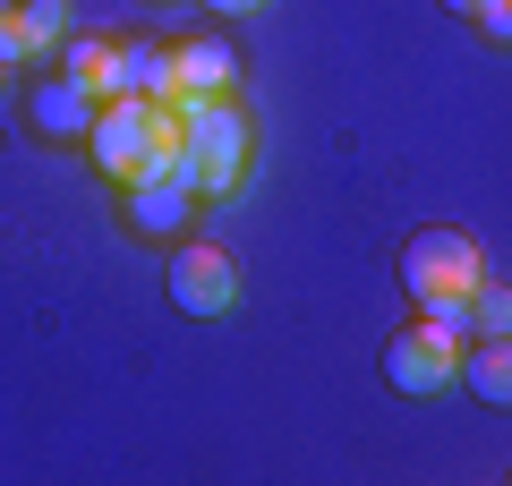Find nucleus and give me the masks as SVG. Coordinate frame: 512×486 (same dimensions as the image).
Segmentation results:
<instances>
[{
  "label": "nucleus",
  "mask_w": 512,
  "mask_h": 486,
  "mask_svg": "<svg viewBox=\"0 0 512 486\" xmlns=\"http://www.w3.org/2000/svg\"><path fill=\"white\" fill-rule=\"evenodd\" d=\"M478 35L512 52V0H478Z\"/></svg>",
  "instance_id": "obj_14"
},
{
  "label": "nucleus",
  "mask_w": 512,
  "mask_h": 486,
  "mask_svg": "<svg viewBox=\"0 0 512 486\" xmlns=\"http://www.w3.org/2000/svg\"><path fill=\"white\" fill-rule=\"evenodd\" d=\"M231 299H239V265L222 248H205V239H188L171 256V307L180 316H231Z\"/></svg>",
  "instance_id": "obj_6"
},
{
  "label": "nucleus",
  "mask_w": 512,
  "mask_h": 486,
  "mask_svg": "<svg viewBox=\"0 0 512 486\" xmlns=\"http://www.w3.org/2000/svg\"><path fill=\"white\" fill-rule=\"evenodd\" d=\"M120 205H128V231L137 239H180L205 197H197V180H146V188H120Z\"/></svg>",
  "instance_id": "obj_7"
},
{
  "label": "nucleus",
  "mask_w": 512,
  "mask_h": 486,
  "mask_svg": "<svg viewBox=\"0 0 512 486\" xmlns=\"http://www.w3.org/2000/svg\"><path fill=\"white\" fill-rule=\"evenodd\" d=\"M154 9H163V0H154Z\"/></svg>",
  "instance_id": "obj_18"
},
{
  "label": "nucleus",
  "mask_w": 512,
  "mask_h": 486,
  "mask_svg": "<svg viewBox=\"0 0 512 486\" xmlns=\"http://www.w3.org/2000/svg\"><path fill=\"white\" fill-rule=\"evenodd\" d=\"M214 94H239V52H231L222 35H188V43H171L163 103L188 111V103H214Z\"/></svg>",
  "instance_id": "obj_5"
},
{
  "label": "nucleus",
  "mask_w": 512,
  "mask_h": 486,
  "mask_svg": "<svg viewBox=\"0 0 512 486\" xmlns=\"http://www.w3.org/2000/svg\"><path fill=\"white\" fill-rule=\"evenodd\" d=\"M197 9H214V18H265L274 0H197Z\"/></svg>",
  "instance_id": "obj_16"
},
{
  "label": "nucleus",
  "mask_w": 512,
  "mask_h": 486,
  "mask_svg": "<svg viewBox=\"0 0 512 486\" xmlns=\"http://www.w3.org/2000/svg\"><path fill=\"white\" fill-rule=\"evenodd\" d=\"M120 77H128V94H154V103H163L171 52H163V43H120Z\"/></svg>",
  "instance_id": "obj_12"
},
{
  "label": "nucleus",
  "mask_w": 512,
  "mask_h": 486,
  "mask_svg": "<svg viewBox=\"0 0 512 486\" xmlns=\"http://www.w3.org/2000/svg\"><path fill=\"white\" fill-rule=\"evenodd\" d=\"M461 384L495 410H512V333H478V350H461Z\"/></svg>",
  "instance_id": "obj_10"
},
{
  "label": "nucleus",
  "mask_w": 512,
  "mask_h": 486,
  "mask_svg": "<svg viewBox=\"0 0 512 486\" xmlns=\"http://www.w3.org/2000/svg\"><path fill=\"white\" fill-rule=\"evenodd\" d=\"M478 282H487V256H478V239L453 231V222H427L402 248V290L419 299V316L453 324V333H470V290Z\"/></svg>",
  "instance_id": "obj_1"
},
{
  "label": "nucleus",
  "mask_w": 512,
  "mask_h": 486,
  "mask_svg": "<svg viewBox=\"0 0 512 486\" xmlns=\"http://www.w3.org/2000/svg\"><path fill=\"white\" fill-rule=\"evenodd\" d=\"M384 384H393V393H410V401L461 384V333H453V324H436V316L402 324V333L384 342Z\"/></svg>",
  "instance_id": "obj_4"
},
{
  "label": "nucleus",
  "mask_w": 512,
  "mask_h": 486,
  "mask_svg": "<svg viewBox=\"0 0 512 486\" xmlns=\"http://www.w3.org/2000/svg\"><path fill=\"white\" fill-rule=\"evenodd\" d=\"M94 111H103V103H94V94L77 86V77H52V86H35V94H26V120H35L43 137H86V128H94Z\"/></svg>",
  "instance_id": "obj_9"
},
{
  "label": "nucleus",
  "mask_w": 512,
  "mask_h": 486,
  "mask_svg": "<svg viewBox=\"0 0 512 486\" xmlns=\"http://www.w3.org/2000/svg\"><path fill=\"white\" fill-rule=\"evenodd\" d=\"M0 69H35V52H26L18 18H0Z\"/></svg>",
  "instance_id": "obj_15"
},
{
  "label": "nucleus",
  "mask_w": 512,
  "mask_h": 486,
  "mask_svg": "<svg viewBox=\"0 0 512 486\" xmlns=\"http://www.w3.org/2000/svg\"><path fill=\"white\" fill-rule=\"evenodd\" d=\"M154 137H180V111L154 103V94H120V103L94 111V128H86V162L103 171L111 188H128V171H137V154H146Z\"/></svg>",
  "instance_id": "obj_3"
},
{
  "label": "nucleus",
  "mask_w": 512,
  "mask_h": 486,
  "mask_svg": "<svg viewBox=\"0 0 512 486\" xmlns=\"http://www.w3.org/2000/svg\"><path fill=\"white\" fill-rule=\"evenodd\" d=\"M18 35L35 60H52V43L77 35V0H18Z\"/></svg>",
  "instance_id": "obj_11"
},
{
  "label": "nucleus",
  "mask_w": 512,
  "mask_h": 486,
  "mask_svg": "<svg viewBox=\"0 0 512 486\" xmlns=\"http://www.w3.org/2000/svg\"><path fill=\"white\" fill-rule=\"evenodd\" d=\"M444 9H461V18H478V0H444Z\"/></svg>",
  "instance_id": "obj_17"
},
{
  "label": "nucleus",
  "mask_w": 512,
  "mask_h": 486,
  "mask_svg": "<svg viewBox=\"0 0 512 486\" xmlns=\"http://www.w3.org/2000/svg\"><path fill=\"white\" fill-rule=\"evenodd\" d=\"M180 137H188V162H197V197H231L256 162V120L239 94H214V103H188L180 111Z\"/></svg>",
  "instance_id": "obj_2"
},
{
  "label": "nucleus",
  "mask_w": 512,
  "mask_h": 486,
  "mask_svg": "<svg viewBox=\"0 0 512 486\" xmlns=\"http://www.w3.org/2000/svg\"><path fill=\"white\" fill-rule=\"evenodd\" d=\"M470 333H512V290L504 282H478L470 290Z\"/></svg>",
  "instance_id": "obj_13"
},
{
  "label": "nucleus",
  "mask_w": 512,
  "mask_h": 486,
  "mask_svg": "<svg viewBox=\"0 0 512 486\" xmlns=\"http://www.w3.org/2000/svg\"><path fill=\"white\" fill-rule=\"evenodd\" d=\"M60 77H77L94 103H120V94H128V77H120V43H103V35H69V43H60Z\"/></svg>",
  "instance_id": "obj_8"
}]
</instances>
